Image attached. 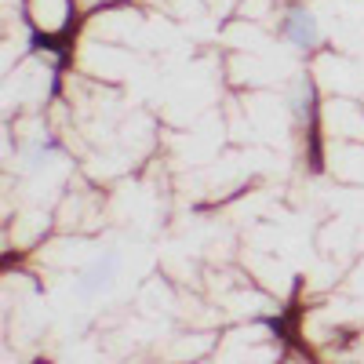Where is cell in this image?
I'll use <instances>...</instances> for the list:
<instances>
[{"mask_svg": "<svg viewBox=\"0 0 364 364\" xmlns=\"http://www.w3.org/2000/svg\"><path fill=\"white\" fill-rule=\"evenodd\" d=\"M281 37H284L291 48H299V51H310V48L317 44V37H321V26H317V18H314L306 8H291V11L281 18Z\"/></svg>", "mask_w": 364, "mask_h": 364, "instance_id": "cell-1", "label": "cell"}, {"mask_svg": "<svg viewBox=\"0 0 364 364\" xmlns=\"http://www.w3.org/2000/svg\"><path fill=\"white\" fill-rule=\"evenodd\" d=\"M117 262H120L117 255H106V259H99V262H91V266L84 269V277L77 281V291L91 299V295H99L102 288H109V284H113V273H117Z\"/></svg>", "mask_w": 364, "mask_h": 364, "instance_id": "cell-2", "label": "cell"}]
</instances>
